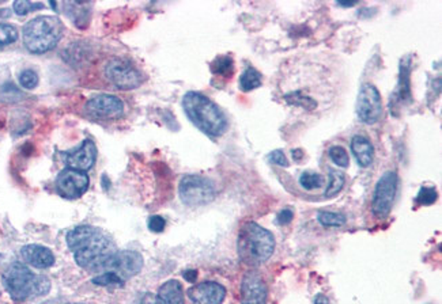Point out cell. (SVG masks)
Masks as SVG:
<instances>
[{
    "mask_svg": "<svg viewBox=\"0 0 442 304\" xmlns=\"http://www.w3.org/2000/svg\"><path fill=\"white\" fill-rule=\"evenodd\" d=\"M300 185L306 190L319 189L322 185V177L316 173H302L300 177Z\"/></svg>",
    "mask_w": 442,
    "mask_h": 304,
    "instance_id": "26",
    "label": "cell"
},
{
    "mask_svg": "<svg viewBox=\"0 0 442 304\" xmlns=\"http://www.w3.org/2000/svg\"><path fill=\"white\" fill-rule=\"evenodd\" d=\"M212 74L225 77H230L234 71V63L230 56H219L211 64Z\"/></svg>",
    "mask_w": 442,
    "mask_h": 304,
    "instance_id": "22",
    "label": "cell"
},
{
    "mask_svg": "<svg viewBox=\"0 0 442 304\" xmlns=\"http://www.w3.org/2000/svg\"><path fill=\"white\" fill-rule=\"evenodd\" d=\"M147 226L153 232H162L166 227V220L161 216H151L147 222Z\"/></svg>",
    "mask_w": 442,
    "mask_h": 304,
    "instance_id": "32",
    "label": "cell"
},
{
    "mask_svg": "<svg viewBox=\"0 0 442 304\" xmlns=\"http://www.w3.org/2000/svg\"><path fill=\"white\" fill-rule=\"evenodd\" d=\"M183 108L192 124L203 133L218 137L228 129L223 112L210 98L196 91H190L183 98Z\"/></svg>",
    "mask_w": 442,
    "mask_h": 304,
    "instance_id": "3",
    "label": "cell"
},
{
    "mask_svg": "<svg viewBox=\"0 0 442 304\" xmlns=\"http://www.w3.org/2000/svg\"><path fill=\"white\" fill-rule=\"evenodd\" d=\"M293 219H294V212H293L291 209L286 208V209H283V211H281V212L278 213V216H277V223L281 225V226H286V225L291 223Z\"/></svg>",
    "mask_w": 442,
    "mask_h": 304,
    "instance_id": "33",
    "label": "cell"
},
{
    "mask_svg": "<svg viewBox=\"0 0 442 304\" xmlns=\"http://www.w3.org/2000/svg\"><path fill=\"white\" fill-rule=\"evenodd\" d=\"M142 267H143V257L139 253L124 250V251H115L113 254H111L97 272L98 273L112 272L124 281H127L128 278L136 276L142 270Z\"/></svg>",
    "mask_w": 442,
    "mask_h": 304,
    "instance_id": "10",
    "label": "cell"
},
{
    "mask_svg": "<svg viewBox=\"0 0 442 304\" xmlns=\"http://www.w3.org/2000/svg\"><path fill=\"white\" fill-rule=\"evenodd\" d=\"M351 152L361 167H369L373 162V146L363 136H354L351 140Z\"/></svg>",
    "mask_w": 442,
    "mask_h": 304,
    "instance_id": "19",
    "label": "cell"
},
{
    "mask_svg": "<svg viewBox=\"0 0 442 304\" xmlns=\"http://www.w3.org/2000/svg\"><path fill=\"white\" fill-rule=\"evenodd\" d=\"M409 57L403 60L400 66V77L398 83V88L394 94V101H399L400 104L411 102V86H409Z\"/></svg>",
    "mask_w": 442,
    "mask_h": 304,
    "instance_id": "20",
    "label": "cell"
},
{
    "mask_svg": "<svg viewBox=\"0 0 442 304\" xmlns=\"http://www.w3.org/2000/svg\"><path fill=\"white\" fill-rule=\"evenodd\" d=\"M95 158H97V149L94 143L90 140H84L78 150L67 153L66 162L68 164V169L86 173L87 170L93 167Z\"/></svg>",
    "mask_w": 442,
    "mask_h": 304,
    "instance_id": "16",
    "label": "cell"
},
{
    "mask_svg": "<svg viewBox=\"0 0 442 304\" xmlns=\"http://www.w3.org/2000/svg\"><path fill=\"white\" fill-rule=\"evenodd\" d=\"M22 258L26 264L35 266L37 269H48L55 264L53 253L40 245H28L21 250Z\"/></svg>",
    "mask_w": 442,
    "mask_h": 304,
    "instance_id": "17",
    "label": "cell"
},
{
    "mask_svg": "<svg viewBox=\"0 0 442 304\" xmlns=\"http://www.w3.org/2000/svg\"><path fill=\"white\" fill-rule=\"evenodd\" d=\"M63 32L64 26L57 17L40 15L24 26V44L32 53H45L59 44Z\"/></svg>",
    "mask_w": 442,
    "mask_h": 304,
    "instance_id": "6",
    "label": "cell"
},
{
    "mask_svg": "<svg viewBox=\"0 0 442 304\" xmlns=\"http://www.w3.org/2000/svg\"><path fill=\"white\" fill-rule=\"evenodd\" d=\"M67 245L78 265L97 272L105 260L116 251L112 240L98 228L80 226L67 234Z\"/></svg>",
    "mask_w": 442,
    "mask_h": 304,
    "instance_id": "2",
    "label": "cell"
},
{
    "mask_svg": "<svg viewBox=\"0 0 442 304\" xmlns=\"http://www.w3.org/2000/svg\"><path fill=\"white\" fill-rule=\"evenodd\" d=\"M104 73L107 79L120 90H133L143 83L142 73L122 57H115L107 63Z\"/></svg>",
    "mask_w": 442,
    "mask_h": 304,
    "instance_id": "8",
    "label": "cell"
},
{
    "mask_svg": "<svg viewBox=\"0 0 442 304\" xmlns=\"http://www.w3.org/2000/svg\"><path fill=\"white\" fill-rule=\"evenodd\" d=\"M19 84L26 90H33L39 84V75L33 70H25L19 74Z\"/></svg>",
    "mask_w": 442,
    "mask_h": 304,
    "instance_id": "29",
    "label": "cell"
},
{
    "mask_svg": "<svg viewBox=\"0 0 442 304\" xmlns=\"http://www.w3.org/2000/svg\"><path fill=\"white\" fill-rule=\"evenodd\" d=\"M237 249L242 263L256 267L270 260L275 249V239L268 229L249 222L240 229Z\"/></svg>",
    "mask_w": 442,
    "mask_h": 304,
    "instance_id": "5",
    "label": "cell"
},
{
    "mask_svg": "<svg viewBox=\"0 0 442 304\" xmlns=\"http://www.w3.org/2000/svg\"><path fill=\"white\" fill-rule=\"evenodd\" d=\"M180 198L188 207L205 205L215 197L214 184L201 175H185L180 181Z\"/></svg>",
    "mask_w": 442,
    "mask_h": 304,
    "instance_id": "7",
    "label": "cell"
},
{
    "mask_svg": "<svg viewBox=\"0 0 442 304\" xmlns=\"http://www.w3.org/2000/svg\"><path fill=\"white\" fill-rule=\"evenodd\" d=\"M18 39V30L12 25L0 22V48L10 45Z\"/></svg>",
    "mask_w": 442,
    "mask_h": 304,
    "instance_id": "28",
    "label": "cell"
},
{
    "mask_svg": "<svg viewBox=\"0 0 442 304\" xmlns=\"http://www.w3.org/2000/svg\"><path fill=\"white\" fill-rule=\"evenodd\" d=\"M278 98L290 111L319 117L339 98L340 74L328 57L302 55L282 66Z\"/></svg>",
    "mask_w": 442,
    "mask_h": 304,
    "instance_id": "1",
    "label": "cell"
},
{
    "mask_svg": "<svg viewBox=\"0 0 442 304\" xmlns=\"http://www.w3.org/2000/svg\"><path fill=\"white\" fill-rule=\"evenodd\" d=\"M91 281H93V284H97V285H101V287H122L124 283H125L122 278H120L119 276H116L112 272L100 273Z\"/></svg>",
    "mask_w": 442,
    "mask_h": 304,
    "instance_id": "25",
    "label": "cell"
},
{
    "mask_svg": "<svg viewBox=\"0 0 442 304\" xmlns=\"http://www.w3.org/2000/svg\"><path fill=\"white\" fill-rule=\"evenodd\" d=\"M1 258H3V256H1V254H0V260H1Z\"/></svg>",
    "mask_w": 442,
    "mask_h": 304,
    "instance_id": "38",
    "label": "cell"
},
{
    "mask_svg": "<svg viewBox=\"0 0 442 304\" xmlns=\"http://www.w3.org/2000/svg\"><path fill=\"white\" fill-rule=\"evenodd\" d=\"M89 184L90 180L86 173L67 167L56 178V190L62 197L75 200L87 191Z\"/></svg>",
    "mask_w": 442,
    "mask_h": 304,
    "instance_id": "12",
    "label": "cell"
},
{
    "mask_svg": "<svg viewBox=\"0 0 442 304\" xmlns=\"http://www.w3.org/2000/svg\"><path fill=\"white\" fill-rule=\"evenodd\" d=\"M154 304H184L183 285L177 280H169L162 284Z\"/></svg>",
    "mask_w": 442,
    "mask_h": 304,
    "instance_id": "18",
    "label": "cell"
},
{
    "mask_svg": "<svg viewBox=\"0 0 442 304\" xmlns=\"http://www.w3.org/2000/svg\"><path fill=\"white\" fill-rule=\"evenodd\" d=\"M437 190L434 188H427V187H423L422 189L419 190L418 196H416V202L419 205H432L437 201Z\"/></svg>",
    "mask_w": 442,
    "mask_h": 304,
    "instance_id": "30",
    "label": "cell"
},
{
    "mask_svg": "<svg viewBox=\"0 0 442 304\" xmlns=\"http://www.w3.org/2000/svg\"><path fill=\"white\" fill-rule=\"evenodd\" d=\"M317 219L324 227H342L346 223V218L343 215L328 211H320Z\"/></svg>",
    "mask_w": 442,
    "mask_h": 304,
    "instance_id": "24",
    "label": "cell"
},
{
    "mask_svg": "<svg viewBox=\"0 0 442 304\" xmlns=\"http://www.w3.org/2000/svg\"><path fill=\"white\" fill-rule=\"evenodd\" d=\"M261 74L253 67H248L240 77V88L242 91H252L261 86Z\"/></svg>",
    "mask_w": 442,
    "mask_h": 304,
    "instance_id": "21",
    "label": "cell"
},
{
    "mask_svg": "<svg viewBox=\"0 0 442 304\" xmlns=\"http://www.w3.org/2000/svg\"><path fill=\"white\" fill-rule=\"evenodd\" d=\"M87 112L95 118H118L124 112V104L120 98L111 94H100L89 99Z\"/></svg>",
    "mask_w": 442,
    "mask_h": 304,
    "instance_id": "13",
    "label": "cell"
},
{
    "mask_svg": "<svg viewBox=\"0 0 442 304\" xmlns=\"http://www.w3.org/2000/svg\"><path fill=\"white\" fill-rule=\"evenodd\" d=\"M344 182H346L344 174L340 173V171H338V170L331 169V170H329V185H328V188L325 190V197H333V196H336L340 190L343 189Z\"/></svg>",
    "mask_w": 442,
    "mask_h": 304,
    "instance_id": "23",
    "label": "cell"
},
{
    "mask_svg": "<svg viewBox=\"0 0 442 304\" xmlns=\"http://www.w3.org/2000/svg\"><path fill=\"white\" fill-rule=\"evenodd\" d=\"M268 159H270L273 163H275V164H278V166H282V167H287V166H288V160H287L286 155H284L283 152L279 151V150L271 152V155L268 156Z\"/></svg>",
    "mask_w": 442,
    "mask_h": 304,
    "instance_id": "34",
    "label": "cell"
},
{
    "mask_svg": "<svg viewBox=\"0 0 442 304\" xmlns=\"http://www.w3.org/2000/svg\"><path fill=\"white\" fill-rule=\"evenodd\" d=\"M329 158L331 160L338 164L339 167H347L350 164V158L347 151L342 146H332L329 149Z\"/></svg>",
    "mask_w": 442,
    "mask_h": 304,
    "instance_id": "27",
    "label": "cell"
},
{
    "mask_svg": "<svg viewBox=\"0 0 442 304\" xmlns=\"http://www.w3.org/2000/svg\"><path fill=\"white\" fill-rule=\"evenodd\" d=\"M315 304H329V301L324 295H319L315 301Z\"/></svg>",
    "mask_w": 442,
    "mask_h": 304,
    "instance_id": "36",
    "label": "cell"
},
{
    "mask_svg": "<svg viewBox=\"0 0 442 304\" xmlns=\"http://www.w3.org/2000/svg\"><path fill=\"white\" fill-rule=\"evenodd\" d=\"M267 285L256 272H248L241 284V304H267Z\"/></svg>",
    "mask_w": 442,
    "mask_h": 304,
    "instance_id": "14",
    "label": "cell"
},
{
    "mask_svg": "<svg viewBox=\"0 0 442 304\" xmlns=\"http://www.w3.org/2000/svg\"><path fill=\"white\" fill-rule=\"evenodd\" d=\"M357 113L363 124L373 125L380 121L383 115V101L378 90L370 84H362L357 102Z\"/></svg>",
    "mask_w": 442,
    "mask_h": 304,
    "instance_id": "11",
    "label": "cell"
},
{
    "mask_svg": "<svg viewBox=\"0 0 442 304\" xmlns=\"http://www.w3.org/2000/svg\"><path fill=\"white\" fill-rule=\"evenodd\" d=\"M41 8H44V4H41V3H32V1H25V0L14 1V11L18 15H26L32 11L41 10Z\"/></svg>",
    "mask_w": 442,
    "mask_h": 304,
    "instance_id": "31",
    "label": "cell"
},
{
    "mask_svg": "<svg viewBox=\"0 0 442 304\" xmlns=\"http://www.w3.org/2000/svg\"><path fill=\"white\" fill-rule=\"evenodd\" d=\"M3 284L10 296L17 302L44 296L50 289L48 277L33 273L21 263H12L3 273Z\"/></svg>",
    "mask_w": 442,
    "mask_h": 304,
    "instance_id": "4",
    "label": "cell"
},
{
    "mask_svg": "<svg viewBox=\"0 0 442 304\" xmlns=\"http://www.w3.org/2000/svg\"><path fill=\"white\" fill-rule=\"evenodd\" d=\"M184 278L188 281V283H195L196 278H198V272L196 270H185L183 273Z\"/></svg>",
    "mask_w": 442,
    "mask_h": 304,
    "instance_id": "35",
    "label": "cell"
},
{
    "mask_svg": "<svg viewBox=\"0 0 442 304\" xmlns=\"http://www.w3.org/2000/svg\"><path fill=\"white\" fill-rule=\"evenodd\" d=\"M302 156H304V153H302L301 150H295V151H293V158H294L295 160H300Z\"/></svg>",
    "mask_w": 442,
    "mask_h": 304,
    "instance_id": "37",
    "label": "cell"
},
{
    "mask_svg": "<svg viewBox=\"0 0 442 304\" xmlns=\"http://www.w3.org/2000/svg\"><path fill=\"white\" fill-rule=\"evenodd\" d=\"M188 298L192 304H222L226 289L215 281H204L188 289Z\"/></svg>",
    "mask_w": 442,
    "mask_h": 304,
    "instance_id": "15",
    "label": "cell"
},
{
    "mask_svg": "<svg viewBox=\"0 0 442 304\" xmlns=\"http://www.w3.org/2000/svg\"><path fill=\"white\" fill-rule=\"evenodd\" d=\"M396 191H398V175L395 171H387L378 180L373 194L371 211L376 218L384 219L389 215L395 201Z\"/></svg>",
    "mask_w": 442,
    "mask_h": 304,
    "instance_id": "9",
    "label": "cell"
}]
</instances>
